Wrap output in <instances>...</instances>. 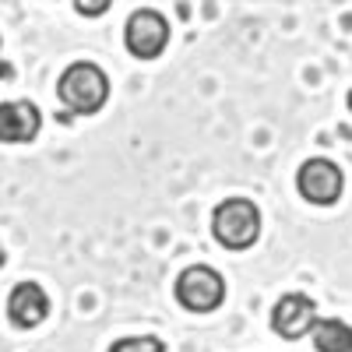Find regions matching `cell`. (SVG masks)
Returning a JSON list of instances; mask_svg holds the SVG:
<instances>
[{"instance_id": "obj_1", "label": "cell", "mask_w": 352, "mask_h": 352, "mask_svg": "<svg viewBox=\"0 0 352 352\" xmlns=\"http://www.w3.org/2000/svg\"><path fill=\"white\" fill-rule=\"evenodd\" d=\"M56 96H60V102L71 113L92 116V113H99L109 102V78H106V71L99 64L78 60V64H71L60 74V81H56Z\"/></svg>"}, {"instance_id": "obj_2", "label": "cell", "mask_w": 352, "mask_h": 352, "mask_svg": "<svg viewBox=\"0 0 352 352\" xmlns=\"http://www.w3.org/2000/svg\"><path fill=\"white\" fill-rule=\"evenodd\" d=\"M212 236L226 250H250L261 240V208L250 197H226L212 212Z\"/></svg>"}, {"instance_id": "obj_3", "label": "cell", "mask_w": 352, "mask_h": 352, "mask_svg": "<svg viewBox=\"0 0 352 352\" xmlns=\"http://www.w3.org/2000/svg\"><path fill=\"white\" fill-rule=\"evenodd\" d=\"M173 296L190 314H212L226 303V278L212 264H190V268H184L176 275Z\"/></svg>"}, {"instance_id": "obj_4", "label": "cell", "mask_w": 352, "mask_h": 352, "mask_svg": "<svg viewBox=\"0 0 352 352\" xmlns=\"http://www.w3.org/2000/svg\"><path fill=\"white\" fill-rule=\"evenodd\" d=\"M124 43L138 60H155L169 46V21L155 8H138L124 25Z\"/></svg>"}, {"instance_id": "obj_5", "label": "cell", "mask_w": 352, "mask_h": 352, "mask_svg": "<svg viewBox=\"0 0 352 352\" xmlns=\"http://www.w3.org/2000/svg\"><path fill=\"white\" fill-rule=\"evenodd\" d=\"M342 187H345V176L338 169V162L324 159V155H314L300 166L296 173V190L303 201L317 204V208H328L342 197Z\"/></svg>"}, {"instance_id": "obj_6", "label": "cell", "mask_w": 352, "mask_h": 352, "mask_svg": "<svg viewBox=\"0 0 352 352\" xmlns=\"http://www.w3.org/2000/svg\"><path fill=\"white\" fill-rule=\"evenodd\" d=\"M317 320H320L317 303L307 292H285V296H278V303L272 307V331L285 342L307 338L317 328Z\"/></svg>"}, {"instance_id": "obj_7", "label": "cell", "mask_w": 352, "mask_h": 352, "mask_svg": "<svg viewBox=\"0 0 352 352\" xmlns=\"http://www.w3.org/2000/svg\"><path fill=\"white\" fill-rule=\"evenodd\" d=\"M43 131V113L28 99L0 102V141L4 144H28Z\"/></svg>"}, {"instance_id": "obj_8", "label": "cell", "mask_w": 352, "mask_h": 352, "mask_svg": "<svg viewBox=\"0 0 352 352\" xmlns=\"http://www.w3.org/2000/svg\"><path fill=\"white\" fill-rule=\"evenodd\" d=\"M8 317L14 328H39L50 317V296L39 282H18L8 296Z\"/></svg>"}, {"instance_id": "obj_9", "label": "cell", "mask_w": 352, "mask_h": 352, "mask_svg": "<svg viewBox=\"0 0 352 352\" xmlns=\"http://www.w3.org/2000/svg\"><path fill=\"white\" fill-rule=\"evenodd\" d=\"M310 338L317 352H352V328L338 317H320Z\"/></svg>"}, {"instance_id": "obj_10", "label": "cell", "mask_w": 352, "mask_h": 352, "mask_svg": "<svg viewBox=\"0 0 352 352\" xmlns=\"http://www.w3.org/2000/svg\"><path fill=\"white\" fill-rule=\"evenodd\" d=\"M106 352H166V342L155 338V335H131V338L109 342Z\"/></svg>"}, {"instance_id": "obj_11", "label": "cell", "mask_w": 352, "mask_h": 352, "mask_svg": "<svg viewBox=\"0 0 352 352\" xmlns=\"http://www.w3.org/2000/svg\"><path fill=\"white\" fill-rule=\"evenodd\" d=\"M81 14H106L109 11V0H99V4H85V0H78V4H74Z\"/></svg>"}, {"instance_id": "obj_12", "label": "cell", "mask_w": 352, "mask_h": 352, "mask_svg": "<svg viewBox=\"0 0 352 352\" xmlns=\"http://www.w3.org/2000/svg\"><path fill=\"white\" fill-rule=\"evenodd\" d=\"M4 264H8V254H4V247H0V268H4Z\"/></svg>"}, {"instance_id": "obj_13", "label": "cell", "mask_w": 352, "mask_h": 352, "mask_svg": "<svg viewBox=\"0 0 352 352\" xmlns=\"http://www.w3.org/2000/svg\"><path fill=\"white\" fill-rule=\"evenodd\" d=\"M345 102H349V113H352V88H349V96H345Z\"/></svg>"}]
</instances>
